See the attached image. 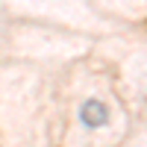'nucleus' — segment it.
Returning a JSON list of instances; mask_svg holds the SVG:
<instances>
[{
    "instance_id": "f257e3e1",
    "label": "nucleus",
    "mask_w": 147,
    "mask_h": 147,
    "mask_svg": "<svg viewBox=\"0 0 147 147\" xmlns=\"http://www.w3.org/2000/svg\"><path fill=\"white\" fill-rule=\"evenodd\" d=\"M80 121L85 127H103L106 121H109V112H106V106L100 103V100H85L82 103V109H80Z\"/></svg>"
}]
</instances>
